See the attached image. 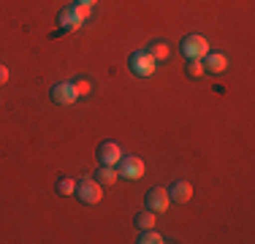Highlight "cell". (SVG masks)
Returning <instances> with one entry per match:
<instances>
[{
    "instance_id": "obj_2",
    "label": "cell",
    "mask_w": 255,
    "mask_h": 244,
    "mask_svg": "<svg viewBox=\"0 0 255 244\" xmlns=\"http://www.w3.org/2000/svg\"><path fill=\"white\" fill-rule=\"evenodd\" d=\"M76 198L82 201V204H98V201L103 198V187L98 185L95 179H82L76 182Z\"/></svg>"
},
{
    "instance_id": "obj_11",
    "label": "cell",
    "mask_w": 255,
    "mask_h": 244,
    "mask_svg": "<svg viewBox=\"0 0 255 244\" xmlns=\"http://www.w3.org/2000/svg\"><path fill=\"white\" fill-rule=\"evenodd\" d=\"M95 182H98L101 187H112L114 182H117V168H114V166H101L98 176H95Z\"/></svg>"
},
{
    "instance_id": "obj_6",
    "label": "cell",
    "mask_w": 255,
    "mask_h": 244,
    "mask_svg": "<svg viewBox=\"0 0 255 244\" xmlns=\"http://www.w3.org/2000/svg\"><path fill=\"white\" fill-rule=\"evenodd\" d=\"M76 90H74V82H60L52 87V101L57 103V106H71V103L76 101Z\"/></svg>"
},
{
    "instance_id": "obj_16",
    "label": "cell",
    "mask_w": 255,
    "mask_h": 244,
    "mask_svg": "<svg viewBox=\"0 0 255 244\" xmlns=\"http://www.w3.org/2000/svg\"><path fill=\"white\" fill-rule=\"evenodd\" d=\"M74 190H76V182L68 179V176L57 182V193H60V195H74Z\"/></svg>"
},
{
    "instance_id": "obj_9",
    "label": "cell",
    "mask_w": 255,
    "mask_h": 244,
    "mask_svg": "<svg viewBox=\"0 0 255 244\" xmlns=\"http://www.w3.org/2000/svg\"><path fill=\"white\" fill-rule=\"evenodd\" d=\"M201 63H204V71H212V73H223L228 68V57L217 52H206L201 57Z\"/></svg>"
},
{
    "instance_id": "obj_7",
    "label": "cell",
    "mask_w": 255,
    "mask_h": 244,
    "mask_svg": "<svg viewBox=\"0 0 255 244\" xmlns=\"http://www.w3.org/2000/svg\"><path fill=\"white\" fill-rule=\"evenodd\" d=\"M168 204H171V198H168V190H163V187H152V190L147 193V209L155 212V215L166 212Z\"/></svg>"
},
{
    "instance_id": "obj_13",
    "label": "cell",
    "mask_w": 255,
    "mask_h": 244,
    "mask_svg": "<svg viewBox=\"0 0 255 244\" xmlns=\"http://www.w3.org/2000/svg\"><path fill=\"white\" fill-rule=\"evenodd\" d=\"M136 242H138V244H160V242H163V236L157 234L155 228H147V231H144V234L138 236Z\"/></svg>"
},
{
    "instance_id": "obj_4",
    "label": "cell",
    "mask_w": 255,
    "mask_h": 244,
    "mask_svg": "<svg viewBox=\"0 0 255 244\" xmlns=\"http://www.w3.org/2000/svg\"><path fill=\"white\" fill-rule=\"evenodd\" d=\"M206 52H209V41H206L204 35H187V38L182 41V54H185L187 60H201Z\"/></svg>"
},
{
    "instance_id": "obj_12",
    "label": "cell",
    "mask_w": 255,
    "mask_h": 244,
    "mask_svg": "<svg viewBox=\"0 0 255 244\" xmlns=\"http://www.w3.org/2000/svg\"><path fill=\"white\" fill-rule=\"evenodd\" d=\"M155 212H141V215H136V225H138V228H141V231H147V228H155Z\"/></svg>"
},
{
    "instance_id": "obj_10",
    "label": "cell",
    "mask_w": 255,
    "mask_h": 244,
    "mask_svg": "<svg viewBox=\"0 0 255 244\" xmlns=\"http://www.w3.org/2000/svg\"><path fill=\"white\" fill-rule=\"evenodd\" d=\"M190 195H193V185L190 182H174V187L168 190V198H174V204H187L190 201Z\"/></svg>"
},
{
    "instance_id": "obj_18",
    "label": "cell",
    "mask_w": 255,
    "mask_h": 244,
    "mask_svg": "<svg viewBox=\"0 0 255 244\" xmlns=\"http://www.w3.org/2000/svg\"><path fill=\"white\" fill-rule=\"evenodd\" d=\"M5 82H8V68L0 63V84H5Z\"/></svg>"
},
{
    "instance_id": "obj_15",
    "label": "cell",
    "mask_w": 255,
    "mask_h": 244,
    "mask_svg": "<svg viewBox=\"0 0 255 244\" xmlns=\"http://www.w3.org/2000/svg\"><path fill=\"white\" fill-rule=\"evenodd\" d=\"M187 76H190V79L204 76V63H201V60H187Z\"/></svg>"
},
{
    "instance_id": "obj_17",
    "label": "cell",
    "mask_w": 255,
    "mask_h": 244,
    "mask_svg": "<svg viewBox=\"0 0 255 244\" xmlns=\"http://www.w3.org/2000/svg\"><path fill=\"white\" fill-rule=\"evenodd\" d=\"M74 90H76V95L82 98V95H90L93 84H90V79H76V82H74Z\"/></svg>"
},
{
    "instance_id": "obj_5",
    "label": "cell",
    "mask_w": 255,
    "mask_h": 244,
    "mask_svg": "<svg viewBox=\"0 0 255 244\" xmlns=\"http://www.w3.org/2000/svg\"><path fill=\"white\" fill-rule=\"evenodd\" d=\"M117 176H125V179H141L144 176V160L141 157H120Z\"/></svg>"
},
{
    "instance_id": "obj_1",
    "label": "cell",
    "mask_w": 255,
    "mask_h": 244,
    "mask_svg": "<svg viewBox=\"0 0 255 244\" xmlns=\"http://www.w3.org/2000/svg\"><path fill=\"white\" fill-rule=\"evenodd\" d=\"M87 19H90V5H82V3L65 5V8L57 14V22H60L63 30H76V27H82Z\"/></svg>"
},
{
    "instance_id": "obj_14",
    "label": "cell",
    "mask_w": 255,
    "mask_h": 244,
    "mask_svg": "<svg viewBox=\"0 0 255 244\" xmlns=\"http://www.w3.org/2000/svg\"><path fill=\"white\" fill-rule=\"evenodd\" d=\"M147 52L152 54L155 60H166V57H168V46L163 44V41H155V44H152V46L147 49Z\"/></svg>"
},
{
    "instance_id": "obj_8",
    "label": "cell",
    "mask_w": 255,
    "mask_h": 244,
    "mask_svg": "<svg viewBox=\"0 0 255 244\" xmlns=\"http://www.w3.org/2000/svg\"><path fill=\"white\" fill-rule=\"evenodd\" d=\"M120 157H123V149H120V144L103 141V144L98 146V160H101V166H117Z\"/></svg>"
},
{
    "instance_id": "obj_19",
    "label": "cell",
    "mask_w": 255,
    "mask_h": 244,
    "mask_svg": "<svg viewBox=\"0 0 255 244\" xmlns=\"http://www.w3.org/2000/svg\"><path fill=\"white\" fill-rule=\"evenodd\" d=\"M76 3H82V5H90V8H93V5L98 3V0H76Z\"/></svg>"
},
{
    "instance_id": "obj_3",
    "label": "cell",
    "mask_w": 255,
    "mask_h": 244,
    "mask_svg": "<svg viewBox=\"0 0 255 244\" xmlns=\"http://www.w3.org/2000/svg\"><path fill=\"white\" fill-rule=\"evenodd\" d=\"M155 63H157V60L149 52H133L130 60H128V65H130V71L136 73V76H152V73H155Z\"/></svg>"
}]
</instances>
